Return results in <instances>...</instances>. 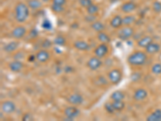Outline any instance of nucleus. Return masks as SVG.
<instances>
[{
    "label": "nucleus",
    "mask_w": 161,
    "mask_h": 121,
    "mask_svg": "<svg viewBox=\"0 0 161 121\" xmlns=\"http://www.w3.org/2000/svg\"><path fill=\"white\" fill-rule=\"evenodd\" d=\"M16 109V105L14 102L10 100H7L1 104V111L7 115L12 114Z\"/></svg>",
    "instance_id": "nucleus-6"
},
{
    "label": "nucleus",
    "mask_w": 161,
    "mask_h": 121,
    "mask_svg": "<svg viewBox=\"0 0 161 121\" xmlns=\"http://www.w3.org/2000/svg\"><path fill=\"white\" fill-rule=\"evenodd\" d=\"M23 58V53L22 52H18V53H16L14 55V59L15 60H21Z\"/></svg>",
    "instance_id": "nucleus-41"
},
{
    "label": "nucleus",
    "mask_w": 161,
    "mask_h": 121,
    "mask_svg": "<svg viewBox=\"0 0 161 121\" xmlns=\"http://www.w3.org/2000/svg\"><path fill=\"white\" fill-rule=\"evenodd\" d=\"M23 68V64L21 60H15L13 61L10 62L9 64V69L11 71L14 73H19Z\"/></svg>",
    "instance_id": "nucleus-13"
},
{
    "label": "nucleus",
    "mask_w": 161,
    "mask_h": 121,
    "mask_svg": "<svg viewBox=\"0 0 161 121\" xmlns=\"http://www.w3.org/2000/svg\"><path fill=\"white\" fill-rule=\"evenodd\" d=\"M51 9L55 13H61L64 12L65 8L64 6H60V5H56V4H53L51 6Z\"/></svg>",
    "instance_id": "nucleus-31"
},
{
    "label": "nucleus",
    "mask_w": 161,
    "mask_h": 121,
    "mask_svg": "<svg viewBox=\"0 0 161 121\" xmlns=\"http://www.w3.org/2000/svg\"><path fill=\"white\" fill-rule=\"evenodd\" d=\"M86 21H87L88 23H94V21H96V16L95 15H88L87 16H86L85 18Z\"/></svg>",
    "instance_id": "nucleus-37"
},
{
    "label": "nucleus",
    "mask_w": 161,
    "mask_h": 121,
    "mask_svg": "<svg viewBox=\"0 0 161 121\" xmlns=\"http://www.w3.org/2000/svg\"><path fill=\"white\" fill-rule=\"evenodd\" d=\"M53 43H54L56 45L60 46V47H62V46L65 45L66 40H65V38L64 36H57L56 38H55L54 40H53Z\"/></svg>",
    "instance_id": "nucleus-28"
},
{
    "label": "nucleus",
    "mask_w": 161,
    "mask_h": 121,
    "mask_svg": "<svg viewBox=\"0 0 161 121\" xmlns=\"http://www.w3.org/2000/svg\"><path fill=\"white\" fill-rule=\"evenodd\" d=\"M78 2L80 6L85 8H87L88 7H90L91 4L94 3L92 0H78Z\"/></svg>",
    "instance_id": "nucleus-35"
},
{
    "label": "nucleus",
    "mask_w": 161,
    "mask_h": 121,
    "mask_svg": "<svg viewBox=\"0 0 161 121\" xmlns=\"http://www.w3.org/2000/svg\"><path fill=\"white\" fill-rule=\"evenodd\" d=\"M33 119H34L33 115L30 113L24 114L22 118V120H23V121H32V120H33Z\"/></svg>",
    "instance_id": "nucleus-36"
},
{
    "label": "nucleus",
    "mask_w": 161,
    "mask_h": 121,
    "mask_svg": "<svg viewBox=\"0 0 161 121\" xmlns=\"http://www.w3.org/2000/svg\"><path fill=\"white\" fill-rule=\"evenodd\" d=\"M135 20H136V18H135V15H126L122 18V25L123 26H130V25L135 23Z\"/></svg>",
    "instance_id": "nucleus-22"
},
{
    "label": "nucleus",
    "mask_w": 161,
    "mask_h": 121,
    "mask_svg": "<svg viewBox=\"0 0 161 121\" xmlns=\"http://www.w3.org/2000/svg\"><path fill=\"white\" fill-rule=\"evenodd\" d=\"M27 33V29H25V27L23 26H17L15 27V29L12 30L11 32V36L16 40H19V39H22L23 37H24L25 35Z\"/></svg>",
    "instance_id": "nucleus-10"
},
{
    "label": "nucleus",
    "mask_w": 161,
    "mask_h": 121,
    "mask_svg": "<svg viewBox=\"0 0 161 121\" xmlns=\"http://www.w3.org/2000/svg\"><path fill=\"white\" fill-rule=\"evenodd\" d=\"M73 46L79 51H87L90 48L89 43H87L85 40H76L73 43Z\"/></svg>",
    "instance_id": "nucleus-16"
},
{
    "label": "nucleus",
    "mask_w": 161,
    "mask_h": 121,
    "mask_svg": "<svg viewBox=\"0 0 161 121\" xmlns=\"http://www.w3.org/2000/svg\"><path fill=\"white\" fill-rule=\"evenodd\" d=\"M108 76V78L110 80L111 83L114 84V85H117L121 82L122 78V72L120 71L118 69H113L111 70L110 72L107 74Z\"/></svg>",
    "instance_id": "nucleus-4"
},
{
    "label": "nucleus",
    "mask_w": 161,
    "mask_h": 121,
    "mask_svg": "<svg viewBox=\"0 0 161 121\" xmlns=\"http://www.w3.org/2000/svg\"><path fill=\"white\" fill-rule=\"evenodd\" d=\"M137 8V5L134 2H126L121 6V10L124 13H131Z\"/></svg>",
    "instance_id": "nucleus-15"
},
{
    "label": "nucleus",
    "mask_w": 161,
    "mask_h": 121,
    "mask_svg": "<svg viewBox=\"0 0 161 121\" xmlns=\"http://www.w3.org/2000/svg\"><path fill=\"white\" fill-rule=\"evenodd\" d=\"M66 3V0H53V4L60 5V6H65Z\"/></svg>",
    "instance_id": "nucleus-42"
},
{
    "label": "nucleus",
    "mask_w": 161,
    "mask_h": 121,
    "mask_svg": "<svg viewBox=\"0 0 161 121\" xmlns=\"http://www.w3.org/2000/svg\"><path fill=\"white\" fill-rule=\"evenodd\" d=\"M42 2L40 0H28V6L32 10H38L42 7Z\"/></svg>",
    "instance_id": "nucleus-21"
},
{
    "label": "nucleus",
    "mask_w": 161,
    "mask_h": 121,
    "mask_svg": "<svg viewBox=\"0 0 161 121\" xmlns=\"http://www.w3.org/2000/svg\"><path fill=\"white\" fill-rule=\"evenodd\" d=\"M110 24L113 29H120L122 26V18L117 15L111 19Z\"/></svg>",
    "instance_id": "nucleus-18"
},
{
    "label": "nucleus",
    "mask_w": 161,
    "mask_h": 121,
    "mask_svg": "<svg viewBox=\"0 0 161 121\" xmlns=\"http://www.w3.org/2000/svg\"><path fill=\"white\" fill-rule=\"evenodd\" d=\"M104 108H105V110L106 111V112H108L109 114H113L115 112L112 103H106L104 105Z\"/></svg>",
    "instance_id": "nucleus-32"
},
{
    "label": "nucleus",
    "mask_w": 161,
    "mask_h": 121,
    "mask_svg": "<svg viewBox=\"0 0 161 121\" xmlns=\"http://www.w3.org/2000/svg\"><path fill=\"white\" fill-rule=\"evenodd\" d=\"M135 34V31L133 28L130 26H124L123 28H120L118 32V37L121 40H128L131 39Z\"/></svg>",
    "instance_id": "nucleus-3"
},
{
    "label": "nucleus",
    "mask_w": 161,
    "mask_h": 121,
    "mask_svg": "<svg viewBox=\"0 0 161 121\" xmlns=\"http://www.w3.org/2000/svg\"><path fill=\"white\" fill-rule=\"evenodd\" d=\"M30 15L29 7L24 3H19L15 8V19L18 23H24Z\"/></svg>",
    "instance_id": "nucleus-1"
},
{
    "label": "nucleus",
    "mask_w": 161,
    "mask_h": 121,
    "mask_svg": "<svg viewBox=\"0 0 161 121\" xmlns=\"http://www.w3.org/2000/svg\"><path fill=\"white\" fill-rule=\"evenodd\" d=\"M66 119L68 120H73L74 119L79 116L80 115V110L75 106H70L66 108L64 111Z\"/></svg>",
    "instance_id": "nucleus-5"
},
{
    "label": "nucleus",
    "mask_w": 161,
    "mask_h": 121,
    "mask_svg": "<svg viewBox=\"0 0 161 121\" xmlns=\"http://www.w3.org/2000/svg\"><path fill=\"white\" fill-rule=\"evenodd\" d=\"M36 57L39 62L45 63L50 58V53L46 49H40L36 53Z\"/></svg>",
    "instance_id": "nucleus-11"
},
{
    "label": "nucleus",
    "mask_w": 161,
    "mask_h": 121,
    "mask_svg": "<svg viewBox=\"0 0 161 121\" xmlns=\"http://www.w3.org/2000/svg\"><path fill=\"white\" fill-rule=\"evenodd\" d=\"M152 9L156 13H159L161 12V2L159 1H155L152 4Z\"/></svg>",
    "instance_id": "nucleus-33"
},
{
    "label": "nucleus",
    "mask_w": 161,
    "mask_h": 121,
    "mask_svg": "<svg viewBox=\"0 0 161 121\" xmlns=\"http://www.w3.org/2000/svg\"><path fill=\"white\" fill-rule=\"evenodd\" d=\"M159 50H160V46L159 44L156 43V42H152L148 47L145 48V51L148 54H155V53H158Z\"/></svg>",
    "instance_id": "nucleus-17"
},
{
    "label": "nucleus",
    "mask_w": 161,
    "mask_h": 121,
    "mask_svg": "<svg viewBox=\"0 0 161 121\" xmlns=\"http://www.w3.org/2000/svg\"><path fill=\"white\" fill-rule=\"evenodd\" d=\"M94 83L98 87H102V86L107 85V80L103 76H101V77H98V78H96L95 81H94Z\"/></svg>",
    "instance_id": "nucleus-29"
},
{
    "label": "nucleus",
    "mask_w": 161,
    "mask_h": 121,
    "mask_svg": "<svg viewBox=\"0 0 161 121\" xmlns=\"http://www.w3.org/2000/svg\"><path fill=\"white\" fill-rule=\"evenodd\" d=\"M67 101L71 105L77 106V105H80V104L83 103V102H84V98L80 94L74 93V94H72V95H70V96L68 97Z\"/></svg>",
    "instance_id": "nucleus-8"
},
{
    "label": "nucleus",
    "mask_w": 161,
    "mask_h": 121,
    "mask_svg": "<svg viewBox=\"0 0 161 121\" xmlns=\"http://www.w3.org/2000/svg\"><path fill=\"white\" fill-rule=\"evenodd\" d=\"M111 98L113 101L123 100L125 98V94L121 91H115L111 94Z\"/></svg>",
    "instance_id": "nucleus-24"
},
{
    "label": "nucleus",
    "mask_w": 161,
    "mask_h": 121,
    "mask_svg": "<svg viewBox=\"0 0 161 121\" xmlns=\"http://www.w3.org/2000/svg\"><path fill=\"white\" fill-rule=\"evenodd\" d=\"M44 2H49V1H50V0H43Z\"/></svg>",
    "instance_id": "nucleus-44"
},
{
    "label": "nucleus",
    "mask_w": 161,
    "mask_h": 121,
    "mask_svg": "<svg viewBox=\"0 0 161 121\" xmlns=\"http://www.w3.org/2000/svg\"><path fill=\"white\" fill-rule=\"evenodd\" d=\"M112 103L115 112H121L125 108V103L123 102V100L113 101Z\"/></svg>",
    "instance_id": "nucleus-26"
},
{
    "label": "nucleus",
    "mask_w": 161,
    "mask_h": 121,
    "mask_svg": "<svg viewBox=\"0 0 161 121\" xmlns=\"http://www.w3.org/2000/svg\"><path fill=\"white\" fill-rule=\"evenodd\" d=\"M19 46V43L18 41H11L4 46L3 50L6 53H12L15 52Z\"/></svg>",
    "instance_id": "nucleus-19"
},
{
    "label": "nucleus",
    "mask_w": 161,
    "mask_h": 121,
    "mask_svg": "<svg viewBox=\"0 0 161 121\" xmlns=\"http://www.w3.org/2000/svg\"><path fill=\"white\" fill-rule=\"evenodd\" d=\"M109 52V48L106 45V44H100L99 45H97L94 49V54L96 57L99 58H103L107 55Z\"/></svg>",
    "instance_id": "nucleus-7"
},
{
    "label": "nucleus",
    "mask_w": 161,
    "mask_h": 121,
    "mask_svg": "<svg viewBox=\"0 0 161 121\" xmlns=\"http://www.w3.org/2000/svg\"><path fill=\"white\" fill-rule=\"evenodd\" d=\"M41 27L43 28L44 30H51L52 29V28H53V25H52V24H51L50 21L49 20V19H44V20L43 21V23H42V25Z\"/></svg>",
    "instance_id": "nucleus-34"
},
{
    "label": "nucleus",
    "mask_w": 161,
    "mask_h": 121,
    "mask_svg": "<svg viewBox=\"0 0 161 121\" xmlns=\"http://www.w3.org/2000/svg\"><path fill=\"white\" fill-rule=\"evenodd\" d=\"M52 45H53L52 41L48 40V39H46V40H44L43 43H42V47H43L44 49H49V48H50L51 46H52Z\"/></svg>",
    "instance_id": "nucleus-38"
},
{
    "label": "nucleus",
    "mask_w": 161,
    "mask_h": 121,
    "mask_svg": "<svg viewBox=\"0 0 161 121\" xmlns=\"http://www.w3.org/2000/svg\"><path fill=\"white\" fill-rule=\"evenodd\" d=\"M86 11H87V13L89 15H96L97 13H98L99 12V8L96 4H91L90 7L86 8Z\"/></svg>",
    "instance_id": "nucleus-27"
},
{
    "label": "nucleus",
    "mask_w": 161,
    "mask_h": 121,
    "mask_svg": "<svg viewBox=\"0 0 161 121\" xmlns=\"http://www.w3.org/2000/svg\"><path fill=\"white\" fill-rule=\"evenodd\" d=\"M91 28L97 32H103V31L105 30V25H104V24L97 20L91 24Z\"/></svg>",
    "instance_id": "nucleus-25"
},
{
    "label": "nucleus",
    "mask_w": 161,
    "mask_h": 121,
    "mask_svg": "<svg viewBox=\"0 0 161 121\" xmlns=\"http://www.w3.org/2000/svg\"><path fill=\"white\" fill-rule=\"evenodd\" d=\"M148 60L147 53L142 51H136L131 53L127 58V62L133 66H140L144 65Z\"/></svg>",
    "instance_id": "nucleus-2"
},
{
    "label": "nucleus",
    "mask_w": 161,
    "mask_h": 121,
    "mask_svg": "<svg viewBox=\"0 0 161 121\" xmlns=\"http://www.w3.org/2000/svg\"><path fill=\"white\" fill-rule=\"evenodd\" d=\"M152 72L156 75L161 74V64L160 63H156L152 66Z\"/></svg>",
    "instance_id": "nucleus-30"
},
{
    "label": "nucleus",
    "mask_w": 161,
    "mask_h": 121,
    "mask_svg": "<svg viewBox=\"0 0 161 121\" xmlns=\"http://www.w3.org/2000/svg\"><path fill=\"white\" fill-rule=\"evenodd\" d=\"M38 36V31L36 29H33L31 30L30 32V34H29V36H30V38H32V39H35V38L37 37Z\"/></svg>",
    "instance_id": "nucleus-39"
},
{
    "label": "nucleus",
    "mask_w": 161,
    "mask_h": 121,
    "mask_svg": "<svg viewBox=\"0 0 161 121\" xmlns=\"http://www.w3.org/2000/svg\"><path fill=\"white\" fill-rule=\"evenodd\" d=\"M148 121H161V110L156 109L155 110L152 114L148 115L147 117Z\"/></svg>",
    "instance_id": "nucleus-20"
},
{
    "label": "nucleus",
    "mask_w": 161,
    "mask_h": 121,
    "mask_svg": "<svg viewBox=\"0 0 161 121\" xmlns=\"http://www.w3.org/2000/svg\"><path fill=\"white\" fill-rule=\"evenodd\" d=\"M147 97H148V91L145 89H143V88H139L134 92L133 98L137 102L144 100Z\"/></svg>",
    "instance_id": "nucleus-12"
},
{
    "label": "nucleus",
    "mask_w": 161,
    "mask_h": 121,
    "mask_svg": "<svg viewBox=\"0 0 161 121\" xmlns=\"http://www.w3.org/2000/svg\"><path fill=\"white\" fill-rule=\"evenodd\" d=\"M35 60H36V55H31V56H29V57H28V60L31 61V62H33Z\"/></svg>",
    "instance_id": "nucleus-43"
},
{
    "label": "nucleus",
    "mask_w": 161,
    "mask_h": 121,
    "mask_svg": "<svg viewBox=\"0 0 161 121\" xmlns=\"http://www.w3.org/2000/svg\"><path fill=\"white\" fill-rule=\"evenodd\" d=\"M101 65H102V61L101 60V58L96 56L90 57L87 61V66L91 70H97L101 66Z\"/></svg>",
    "instance_id": "nucleus-9"
},
{
    "label": "nucleus",
    "mask_w": 161,
    "mask_h": 121,
    "mask_svg": "<svg viewBox=\"0 0 161 121\" xmlns=\"http://www.w3.org/2000/svg\"><path fill=\"white\" fill-rule=\"evenodd\" d=\"M97 39L101 43L103 44H107L110 43L111 41V37L109 36L108 34H106L104 32H97Z\"/></svg>",
    "instance_id": "nucleus-23"
},
{
    "label": "nucleus",
    "mask_w": 161,
    "mask_h": 121,
    "mask_svg": "<svg viewBox=\"0 0 161 121\" xmlns=\"http://www.w3.org/2000/svg\"><path fill=\"white\" fill-rule=\"evenodd\" d=\"M141 78V74H139V73H134L133 74H132V76H131V79H132V81L133 82H137L138 80L140 79Z\"/></svg>",
    "instance_id": "nucleus-40"
},
{
    "label": "nucleus",
    "mask_w": 161,
    "mask_h": 121,
    "mask_svg": "<svg viewBox=\"0 0 161 121\" xmlns=\"http://www.w3.org/2000/svg\"><path fill=\"white\" fill-rule=\"evenodd\" d=\"M153 42V38L150 36H143L139 39L138 41H137V45L139 46V48H143L145 49L146 47H148L151 43Z\"/></svg>",
    "instance_id": "nucleus-14"
}]
</instances>
